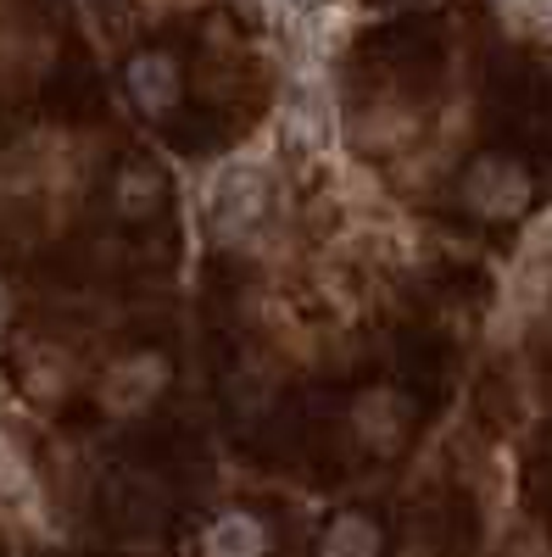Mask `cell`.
Segmentation results:
<instances>
[{
    "mask_svg": "<svg viewBox=\"0 0 552 557\" xmlns=\"http://www.w3.org/2000/svg\"><path fill=\"white\" fill-rule=\"evenodd\" d=\"M464 201L486 218H514L525 201H530V178L502 162V157H480L469 173H464Z\"/></svg>",
    "mask_w": 552,
    "mask_h": 557,
    "instance_id": "obj_2",
    "label": "cell"
},
{
    "mask_svg": "<svg viewBox=\"0 0 552 557\" xmlns=\"http://www.w3.org/2000/svg\"><path fill=\"white\" fill-rule=\"evenodd\" d=\"M146 201H157V178L140 173V168H128V173H123V207H128V212H140Z\"/></svg>",
    "mask_w": 552,
    "mask_h": 557,
    "instance_id": "obj_7",
    "label": "cell"
},
{
    "mask_svg": "<svg viewBox=\"0 0 552 557\" xmlns=\"http://www.w3.org/2000/svg\"><path fill=\"white\" fill-rule=\"evenodd\" d=\"M128 96L140 101L146 112H168L179 101V67H173V57H157V51L134 57L128 62Z\"/></svg>",
    "mask_w": 552,
    "mask_h": 557,
    "instance_id": "obj_3",
    "label": "cell"
},
{
    "mask_svg": "<svg viewBox=\"0 0 552 557\" xmlns=\"http://www.w3.org/2000/svg\"><path fill=\"white\" fill-rule=\"evenodd\" d=\"M318 557H380V530L363 513H341L318 541Z\"/></svg>",
    "mask_w": 552,
    "mask_h": 557,
    "instance_id": "obj_6",
    "label": "cell"
},
{
    "mask_svg": "<svg viewBox=\"0 0 552 557\" xmlns=\"http://www.w3.org/2000/svg\"><path fill=\"white\" fill-rule=\"evenodd\" d=\"M162 380H168V374H162V362H157V357H134V362H123L118 374H112V385H107V407H118V412L146 407V401L157 396Z\"/></svg>",
    "mask_w": 552,
    "mask_h": 557,
    "instance_id": "obj_5",
    "label": "cell"
},
{
    "mask_svg": "<svg viewBox=\"0 0 552 557\" xmlns=\"http://www.w3.org/2000/svg\"><path fill=\"white\" fill-rule=\"evenodd\" d=\"M262 207H268V173L257 162H229L207 190V218L218 240H241L262 218Z\"/></svg>",
    "mask_w": 552,
    "mask_h": 557,
    "instance_id": "obj_1",
    "label": "cell"
},
{
    "mask_svg": "<svg viewBox=\"0 0 552 557\" xmlns=\"http://www.w3.org/2000/svg\"><path fill=\"white\" fill-rule=\"evenodd\" d=\"M268 552V530L252 513H223L207 530V557H262Z\"/></svg>",
    "mask_w": 552,
    "mask_h": 557,
    "instance_id": "obj_4",
    "label": "cell"
}]
</instances>
